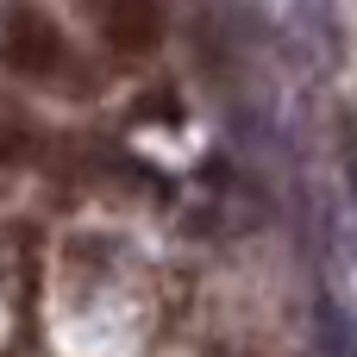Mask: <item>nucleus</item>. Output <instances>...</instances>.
I'll return each mask as SVG.
<instances>
[{"mask_svg": "<svg viewBox=\"0 0 357 357\" xmlns=\"http://www.w3.org/2000/svg\"><path fill=\"white\" fill-rule=\"evenodd\" d=\"M0 63L13 75H56L63 69V25L31 0H6L0 6Z\"/></svg>", "mask_w": 357, "mask_h": 357, "instance_id": "obj_1", "label": "nucleus"}, {"mask_svg": "<svg viewBox=\"0 0 357 357\" xmlns=\"http://www.w3.org/2000/svg\"><path fill=\"white\" fill-rule=\"evenodd\" d=\"M100 31H107V44H113V50L144 56V50H157V44H163L169 13H163V0H100Z\"/></svg>", "mask_w": 357, "mask_h": 357, "instance_id": "obj_2", "label": "nucleus"}, {"mask_svg": "<svg viewBox=\"0 0 357 357\" xmlns=\"http://www.w3.org/2000/svg\"><path fill=\"white\" fill-rule=\"evenodd\" d=\"M132 113H138V119H176V113H182V107H176V100H169V94H144V100H138V107H132Z\"/></svg>", "mask_w": 357, "mask_h": 357, "instance_id": "obj_3", "label": "nucleus"}]
</instances>
